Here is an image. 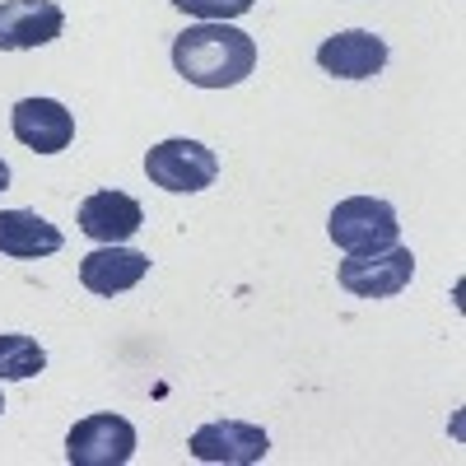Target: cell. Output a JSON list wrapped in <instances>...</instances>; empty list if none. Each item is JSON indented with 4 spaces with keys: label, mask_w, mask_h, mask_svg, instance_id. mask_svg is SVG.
I'll list each match as a JSON object with an SVG mask.
<instances>
[{
    "label": "cell",
    "mask_w": 466,
    "mask_h": 466,
    "mask_svg": "<svg viewBox=\"0 0 466 466\" xmlns=\"http://www.w3.org/2000/svg\"><path fill=\"white\" fill-rule=\"evenodd\" d=\"M0 410H5V397H0Z\"/></svg>",
    "instance_id": "cell-16"
},
{
    "label": "cell",
    "mask_w": 466,
    "mask_h": 466,
    "mask_svg": "<svg viewBox=\"0 0 466 466\" xmlns=\"http://www.w3.org/2000/svg\"><path fill=\"white\" fill-rule=\"evenodd\" d=\"M47 369V350L37 345L33 336H19V331H0V378L5 382H24L33 373Z\"/></svg>",
    "instance_id": "cell-13"
},
{
    "label": "cell",
    "mask_w": 466,
    "mask_h": 466,
    "mask_svg": "<svg viewBox=\"0 0 466 466\" xmlns=\"http://www.w3.org/2000/svg\"><path fill=\"white\" fill-rule=\"evenodd\" d=\"M173 66L197 89H233L257 66V43L233 24H191L173 37Z\"/></svg>",
    "instance_id": "cell-1"
},
{
    "label": "cell",
    "mask_w": 466,
    "mask_h": 466,
    "mask_svg": "<svg viewBox=\"0 0 466 466\" xmlns=\"http://www.w3.org/2000/svg\"><path fill=\"white\" fill-rule=\"evenodd\" d=\"M10 131L19 145H28L37 154H61L75 140V116L56 98H24L10 112Z\"/></svg>",
    "instance_id": "cell-9"
},
{
    "label": "cell",
    "mask_w": 466,
    "mask_h": 466,
    "mask_svg": "<svg viewBox=\"0 0 466 466\" xmlns=\"http://www.w3.org/2000/svg\"><path fill=\"white\" fill-rule=\"evenodd\" d=\"M340 285L355 294V299H392L410 285L415 276V257L410 248L392 243V248H382V252H350L340 261Z\"/></svg>",
    "instance_id": "cell-4"
},
{
    "label": "cell",
    "mask_w": 466,
    "mask_h": 466,
    "mask_svg": "<svg viewBox=\"0 0 466 466\" xmlns=\"http://www.w3.org/2000/svg\"><path fill=\"white\" fill-rule=\"evenodd\" d=\"M0 252L19 261L52 257L61 252V228L47 224L37 210H0Z\"/></svg>",
    "instance_id": "cell-12"
},
{
    "label": "cell",
    "mask_w": 466,
    "mask_h": 466,
    "mask_svg": "<svg viewBox=\"0 0 466 466\" xmlns=\"http://www.w3.org/2000/svg\"><path fill=\"white\" fill-rule=\"evenodd\" d=\"M145 276H149V257L136 248H122V243H103L98 252H89L80 261V285L89 294H103V299L136 289Z\"/></svg>",
    "instance_id": "cell-10"
},
{
    "label": "cell",
    "mask_w": 466,
    "mask_h": 466,
    "mask_svg": "<svg viewBox=\"0 0 466 466\" xmlns=\"http://www.w3.org/2000/svg\"><path fill=\"white\" fill-rule=\"evenodd\" d=\"M136 457V430L122 415H89L70 430L66 461L70 466H127Z\"/></svg>",
    "instance_id": "cell-5"
},
{
    "label": "cell",
    "mask_w": 466,
    "mask_h": 466,
    "mask_svg": "<svg viewBox=\"0 0 466 466\" xmlns=\"http://www.w3.org/2000/svg\"><path fill=\"white\" fill-rule=\"evenodd\" d=\"M266 452H270L266 430L243 424V420H215V424H201L191 434V457L210 461V466H252Z\"/></svg>",
    "instance_id": "cell-6"
},
{
    "label": "cell",
    "mask_w": 466,
    "mask_h": 466,
    "mask_svg": "<svg viewBox=\"0 0 466 466\" xmlns=\"http://www.w3.org/2000/svg\"><path fill=\"white\" fill-rule=\"evenodd\" d=\"M318 66L336 80H373L387 66V43L369 28H345L318 47Z\"/></svg>",
    "instance_id": "cell-8"
},
{
    "label": "cell",
    "mask_w": 466,
    "mask_h": 466,
    "mask_svg": "<svg viewBox=\"0 0 466 466\" xmlns=\"http://www.w3.org/2000/svg\"><path fill=\"white\" fill-rule=\"evenodd\" d=\"M145 173L164 191H206L219 177V159L201 140L177 136V140H164V145H154L145 154Z\"/></svg>",
    "instance_id": "cell-3"
},
{
    "label": "cell",
    "mask_w": 466,
    "mask_h": 466,
    "mask_svg": "<svg viewBox=\"0 0 466 466\" xmlns=\"http://www.w3.org/2000/svg\"><path fill=\"white\" fill-rule=\"evenodd\" d=\"M140 224H145V210L127 191H94L80 206V228L94 243H127Z\"/></svg>",
    "instance_id": "cell-11"
},
{
    "label": "cell",
    "mask_w": 466,
    "mask_h": 466,
    "mask_svg": "<svg viewBox=\"0 0 466 466\" xmlns=\"http://www.w3.org/2000/svg\"><path fill=\"white\" fill-rule=\"evenodd\" d=\"M173 5H177L182 15L206 19V24H228V19L248 15V10L257 5V0H173Z\"/></svg>",
    "instance_id": "cell-14"
},
{
    "label": "cell",
    "mask_w": 466,
    "mask_h": 466,
    "mask_svg": "<svg viewBox=\"0 0 466 466\" xmlns=\"http://www.w3.org/2000/svg\"><path fill=\"white\" fill-rule=\"evenodd\" d=\"M5 187H10V164L0 159V191H5Z\"/></svg>",
    "instance_id": "cell-15"
},
{
    "label": "cell",
    "mask_w": 466,
    "mask_h": 466,
    "mask_svg": "<svg viewBox=\"0 0 466 466\" xmlns=\"http://www.w3.org/2000/svg\"><path fill=\"white\" fill-rule=\"evenodd\" d=\"M327 233L331 243L345 248V252H382L401 243V224H397V210L378 201V197H350L331 210L327 219Z\"/></svg>",
    "instance_id": "cell-2"
},
{
    "label": "cell",
    "mask_w": 466,
    "mask_h": 466,
    "mask_svg": "<svg viewBox=\"0 0 466 466\" xmlns=\"http://www.w3.org/2000/svg\"><path fill=\"white\" fill-rule=\"evenodd\" d=\"M66 15L56 0H0V52H28L47 47L61 37Z\"/></svg>",
    "instance_id": "cell-7"
}]
</instances>
